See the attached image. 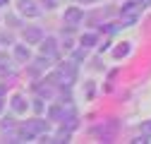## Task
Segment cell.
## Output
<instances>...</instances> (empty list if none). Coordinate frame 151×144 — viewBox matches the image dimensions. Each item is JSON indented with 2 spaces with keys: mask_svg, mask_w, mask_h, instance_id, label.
Here are the masks:
<instances>
[{
  "mask_svg": "<svg viewBox=\"0 0 151 144\" xmlns=\"http://www.w3.org/2000/svg\"><path fill=\"white\" fill-rule=\"evenodd\" d=\"M139 14H142V7H139L137 3H127V5L120 7V17H122L125 24H134V22L139 19Z\"/></svg>",
  "mask_w": 151,
  "mask_h": 144,
  "instance_id": "1",
  "label": "cell"
},
{
  "mask_svg": "<svg viewBox=\"0 0 151 144\" xmlns=\"http://www.w3.org/2000/svg\"><path fill=\"white\" fill-rule=\"evenodd\" d=\"M82 17H84V14H82V10H79V7H67L63 19H65V24L74 27V24H79V22H82Z\"/></svg>",
  "mask_w": 151,
  "mask_h": 144,
  "instance_id": "2",
  "label": "cell"
},
{
  "mask_svg": "<svg viewBox=\"0 0 151 144\" xmlns=\"http://www.w3.org/2000/svg\"><path fill=\"white\" fill-rule=\"evenodd\" d=\"M19 12H22V14H29V17H36V14H39V10L34 7L31 0H19Z\"/></svg>",
  "mask_w": 151,
  "mask_h": 144,
  "instance_id": "3",
  "label": "cell"
},
{
  "mask_svg": "<svg viewBox=\"0 0 151 144\" xmlns=\"http://www.w3.org/2000/svg\"><path fill=\"white\" fill-rule=\"evenodd\" d=\"M12 108H14L17 113H24V111H27V103H24V99H22L19 94L12 96Z\"/></svg>",
  "mask_w": 151,
  "mask_h": 144,
  "instance_id": "4",
  "label": "cell"
},
{
  "mask_svg": "<svg viewBox=\"0 0 151 144\" xmlns=\"http://www.w3.org/2000/svg\"><path fill=\"white\" fill-rule=\"evenodd\" d=\"M113 55H115V58H125V55H129V43H127V41H122L115 50H113Z\"/></svg>",
  "mask_w": 151,
  "mask_h": 144,
  "instance_id": "5",
  "label": "cell"
},
{
  "mask_svg": "<svg viewBox=\"0 0 151 144\" xmlns=\"http://www.w3.org/2000/svg\"><path fill=\"white\" fill-rule=\"evenodd\" d=\"M96 43V34H84L82 36V48H91Z\"/></svg>",
  "mask_w": 151,
  "mask_h": 144,
  "instance_id": "6",
  "label": "cell"
},
{
  "mask_svg": "<svg viewBox=\"0 0 151 144\" xmlns=\"http://www.w3.org/2000/svg\"><path fill=\"white\" fill-rule=\"evenodd\" d=\"M14 55H17V60H27V58H29V48L17 46V48H14Z\"/></svg>",
  "mask_w": 151,
  "mask_h": 144,
  "instance_id": "7",
  "label": "cell"
},
{
  "mask_svg": "<svg viewBox=\"0 0 151 144\" xmlns=\"http://www.w3.org/2000/svg\"><path fill=\"white\" fill-rule=\"evenodd\" d=\"M53 43H55L53 39H46V41H43V46H41V50H43V53H48V55H53V53H55V46H53Z\"/></svg>",
  "mask_w": 151,
  "mask_h": 144,
  "instance_id": "8",
  "label": "cell"
},
{
  "mask_svg": "<svg viewBox=\"0 0 151 144\" xmlns=\"http://www.w3.org/2000/svg\"><path fill=\"white\" fill-rule=\"evenodd\" d=\"M24 39H29V41H39V39H41V31H39V29H29V31H24Z\"/></svg>",
  "mask_w": 151,
  "mask_h": 144,
  "instance_id": "9",
  "label": "cell"
},
{
  "mask_svg": "<svg viewBox=\"0 0 151 144\" xmlns=\"http://www.w3.org/2000/svg\"><path fill=\"white\" fill-rule=\"evenodd\" d=\"M142 130H144V132H146V135H151V120H146V122H144V125H142Z\"/></svg>",
  "mask_w": 151,
  "mask_h": 144,
  "instance_id": "10",
  "label": "cell"
},
{
  "mask_svg": "<svg viewBox=\"0 0 151 144\" xmlns=\"http://www.w3.org/2000/svg\"><path fill=\"white\" fill-rule=\"evenodd\" d=\"M137 3H142V5H149V3H151V0H137Z\"/></svg>",
  "mask_w": 151,
  "mask_h": 144,
  "instance_id": "11",
  "label": "cell"
},
{
  "mask_svg": "<svg viewBox=\"0 0 151 144\" xmlns=\"http://www.w3.org/2000/svg\"><path fill=\"white\" fill-rule=\"evenodd\" d=\"M82 3H93V0H82Z\"/></svg>",
  "mask_w": 151,
  "mask_h": 144,
  "instance_id": "12",
  "label": "cell"
},
{
  "mask_svg": "<svg viewBox=\"0 0 151 144\" xmlns=\"http://www.w3.org/2000/svg\"><path fill=\"white\" fill-rule=\"evenodd\" d=\"M3 3H5V0H0V5H3Z\"/></svg>",
  "mask_w": 151,
  "mask_h": 144,
  "instance_id": "13",
  "label": "cell"
}]
</instances>
